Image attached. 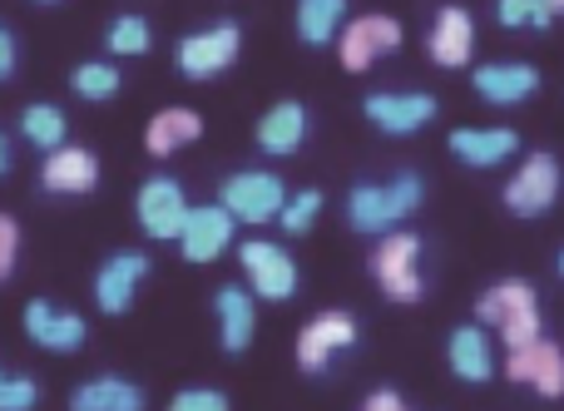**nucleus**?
Masks as SVG:
<instances>
[{
	"label": "nucleus",
	"instance_id": "nucleus-20",
	"mask_svg": "<svg viewBox=\"0 0 564 411\" xmlns=\"http://www.w3.org/2000/svg\"><path fill=\"white\" fill-rule=\"evenodd\" d=\"M516 149H520V134L516 129H506V125L456 129V134H451V154H456L460 164H470V169H496V164H506Z\"/></svg>",
	"mask_w": 564,
	"mask_h": 411
},
{
	"label": "nucleus",
	"instance_id": "nucleus-21",
	"mask_svg": "<svg viewBox=\"0 0 564 411\" xmlns=\"http://www.w3.org/2000/svg\"><path fill=\"white\" fill-rule=\"evenodd\" d=\"M302 139H307V109H302L297 99H282V105H273L258 119V149H263V154L288 159L302 149Z\"/></svg>",
	"mask_w": 564,
	"mask_h": 411
},
{
	"label": "nucleus",
	"instance_id": "nucleus-6",
	"mask_svg": "<svg viewBox=\"0 0 564 411\" xmlns=\"http://www.w3.org/2000/svg\"><path fill=\"white\" fill-rule=\"evenodd\" d=\"M238 263H243L253 298H268V303H288V298L297 293V263H292V253H282V244H268V238H248V244L238 248Z\"/></svg>",
	"mask_w": 564,
	"mask_h": 411
},
{
	"label": "nucleus",
	"instance_id": "nucleus-27",
	"mask_svg": "<svg viewBox=\"0 0 564 411\" xmlns=\"http://www.w3.org/2000/svg\"><path fill=\"white\" fill-rule=\"evenodd\" d=\"M69 85H75L79 99H115L119 85H124V75H119L109 60H85V65L69 75Z\"/></svg>",
	"mask_w": 564,
	"mask_h": 411
},
{
	"label": "nucleus",
	"instance_id": "nucleus-9",
	"mask_svg": "<svg viewBox=\"0 0 564 411\" xmlns=\"http://www.w3.org/2000/svg\"><path fill=\"white\" fill-rule=\"evenodd\" d=\"M560 198V164L555 154H530L520 174L506 184V208L520 218H540Z\"/></svg>",
	"mask_w": 564,
	"mask_h": 411
},
{
	"label": "nucleus",
	"instance_id": "nucleus-34",
	"mask_svg": "<svg viewBox=\"0 0 564 411\" xmlns=\"http://www.w3.org/2000/svg\"><path fill=\"white\" fill-rule=\"evenodd\" d=\"M10 75H15V35L0 25V79H10Z\"/></svg>",
	"mask_w": 564,
	"mask_h": 411
},
{
	"label": "nucleus",
	"instance_id": "nucleus-23",
	"mask_svg": "<svg viewBox=\"0 0 564 411\" xmlns=\"http://www.w3.org/2000/svg\"><path fill=\"white\" fill-rule=\"evenodd\" d=\"M198 134H204V119H198L194 109L174 105V109H164V115L149 119V129H144V149H149L154 159H164V154H178L184 144H194Z\"/></svg>",
	"mask_w": 564,
	"mask_h": 411
},
{
	"label": "nucleus",
	"instance_id": "nucleus-40",
	"mask_svg": "<svg viewBox=\"0 0 564 411\" xmlns=\"http://www.w3.org/2000/svg\"><path fill=\"white\" fill-rule=\"evenodd\" d=\"M555 6H560V10H564V0H555Z\"/></svg>",
	"mask_w": 564,
	"mask_h": 411
},
{
	"label": "nucleus",
	"instance_id": "nucleus-2",
	"mask_svg": "<svg viewBox=\"0 0 564 411\" xmlns=\"http://www.w3.org/2000/svg\"><path fill=\"white\" fill-rule=\"evenodd\" d=\"M476 313H480V327H496V333L506 337L510 353L540 337V303H535V288L520 283V278H506V283H496L486 298H480Z\"/></svg>",
	"mask_w": 564,
	"mask_h": 411
},
{
	"label": "nucleus",
	"instance_id": "nucleus-33",
	"mask_svg": "<svg viewBox=\"0 0 564 411\" xmlns=\"http://www.w3.org/2000/svg\"><path fill=\"white\" fill-rule=\"evenodd\" d=\"M496 15H500V25L520 30L535 20V0H496Z\"/></svg>",
	"mask_w": 564,
	"mask_h": 411
},
{
	"label": "nucleus",
	"instance_id": "nucleus-8",
	"mask_svg": "<svg viewBox=\"0 0 564 411\" xmlns=\"http://www.w3.org/2000/svg\"><path fill=\"white\" fill-rule=\"evenodd\" d=\"M337 50H341V65H347L351 75H361V69H371L381 55L401 50V25L391 15H357L341 25Z\"/></svg>",
	"mask_w": 564,
	"mask_h": 411
},
{
	"label": "nucleus",
	"instance_id": "nucleus-32",
	"mask_svg": "<svg viewBox=\"0 0 564 411\" xmlns=\"http://www.w3.org/2000/svg\"><path fill=\"white\" fill-rule=\"evenodd\" d=\"M15 253H20V224L10 214H0V283L15 273Z\"/></svg>",
	"mask_w": 564,
	"mask_h": 411
},
{
	"label": "nucleus",
	"instance_id": "nucleus-12",
	"mask_svg": "<svg viewBox=\"0 0 564 411\" xmlns=\"http://www.w3.org/2000/svg\"><path fill=\"white\" fill-rule=\"evenodd\" d=\"M367 119L381 129V134H416L436 119V95L426 89H411V95H391V89H377L367 95Z\"/></svg>",
	"mask_w": 564,
	"mask_h": 411
},
{
	"label": "nucleus",
	"instance_id": "nucleus-18",
	"mask_svg": "<svg viewBox=\"0 0 564 411\" xmlns=\"http://www.w3.org/2000/svg\"><path fill=\"white\" fill-rule=\"evenodd\" d=\"M540 89V69L525 65V60H496V65L476 69V95L490 99V105H520Z\"/></svg>",
	"mask_w": 564,
	"mask_h": 411
},
{
	"label": "nucleus",
	"instance_id": "nucleus-3",
	"mask_svg": "<svg viewBox=\"0 0 564 411\" xmlns=\"http://www.w3.org/2000/svg\"><path fill=\"white\" fill-rule=\"evenodd\" d=\"M218 204H224L238 224H273L282 214V204H288V188H282V179L268 174V169H243V174L224 179Z\"/></svg>",
	"mask_w": 564,
	"mask_h": 411
},
{
	"label": "nucleus",
	"instance_id": "nucleus-29",
	"mask_svg": "<svg viewBox=\"0 0 564 411\" xmlns=\"http://www.w3.org/2000/svg\"><path fill=\"white\" fill-rule=\"evenodd\" d=\"M317 214H322V194H317V188H302V194H288L278 224H282V234H307Z\"/></svg>",
	"mask_w": 564,
	"mask_h": 411
},
{
	"label": "nucleus",
	"instance_id": "nucleus-13",
	"mask_svg": "<svg viewBox=\"0 0 564 411\" xmlns=\"http://www.w3.org/2000/svg\"><path fill=\"white\" fill-rule=\"evenodd\" d=\"M144 278H149V258L139 253V248H124V253L105 258V268L95 273L99 313H109V317L129 313V303H134V293H139V283H144Z\"/></svg>",
	"mask_w": 564,
	"mask_h": 411
},
{
	"label": "nucleus",
	"instance_id": "nucleus-17",
	"mask_svg": "<svg viewBox=\"0 0 564 411\" xmlns=\"http://www.w3.org/2000/svg\"><path fill=\"white\" fill-rule=\"evenodd\" d=\"M40 184L50 194H89L99 184V159L79 144H59V149H50L45 169H40Z\"/></svg>",
	"mask_w": 564,
	"mask_h": 411
},
{
	"label": "nucleus",
	"instance_id": "nucleus-22",
	"mask_svg": "<svg viewBox=\"0 0 564 411\" xmlns=\"http://www.w3.org/2000/svg\"><path fill=\"white\" fill-rule=\"evenodd\" d=\"M446 357H451V372H456L460 382H490V377H496V357H490V337H486V327H480V323L456 327V333H451Z\"/></svg>",
	"mask_w": 564,
	"mask_h": 411
},
{
	"label": "nucleus",
	"instance_id": "nucleus-38",
	"mask_svg": "<svg viewBox=\"0 0 564 411\" xmlns=\"http://www.w3.org/2000/svg\"><path fill=\"white\" fill-rule=\"evenodd\" d=\"M560 273H564V253H560Z\"/></svg>",
	"mask_w": 564,
	"mask_h": 411
},
{
	"label": "nucleus",
	"instance_id": "nucleus-10",
	"mask_svg": "<svg viewBox=\"0 0 564 411\" xmlns=\"http://www.w3.org/2000/svg\"><path fill=\"white\" fill-rule=\"evenodd\" d=\"M357 343V317L351 313H322V317H312L307 327H302V337H297V367L302 372H327V363L337 353H347V347Z\"/></svg>",
	"mask_w": 564,
	"mask_h": 411
},
{
	"label": "nucleus",
	"instance_id": "nucleus-14",
	"mask_svg": "<svg viewBox=\"0 0 564 411\" xmlns=\"http://www.w3.org/2000/svg\"><path fill=\"white\" fill-rule=\"evenodd\" d=\"M25 337L35 347H45V353H75V347H85L89 327L79 313H65V307L35 298V303L25 307Z\"/></svg>",
	"mask_w": 564,
	"mask_h": 411
},
{
	"label": "nucleus",
	"instance_id": "nucleus-26",
	"mask_svg": "<svg viewBox=\"0 0 564 411\" xmlns=\"http://www.w3.org/2000/svg\"><path fill=\"white\" fill-rule=\"evenodd\" d=\"M20 134L30 139L35 149H59L65 144V134H69V119H65V109H55V105H30L25 115H20Z\"/></svg>",
	"mask_w": 564,
	"mask_h": 411
},
{
	"label": "nucleus",
	"instance_id": "nucleus-24",
	"mask_svg": "<svg viewBox=\"0 0 564 411\" xmlns=\"http://www.w3.org/2000/svg\"><path fill=\"white\" fill-rule=\"evenodd\" d=\"M69 411H144V392L124 377H95L69 392Z\"/></svg>",
	"mask_w": 564,
	"mask_h": 411
},
{
	"label": "nucleus",
	"instance_id": "nucleus-5",
	"mask_svg": "<svg viewBox=\"0 0 564 411\" xmlns=\"http://www.w3.org/2000/svg\"><path fill=\"white\" fill-rule=\"evenodd\" d=\"M238 50H243V30H238L234 20H218V25L194 30V35L178 40L174 60H178V69H184L188 79H214V75H224V69L234 65Z\"/></svg>",
	"mask_w": 564,
	"mask_h": 411
},
{
	"label": "nucleus",
	"instance_id": "nucleus-4",
	"mask_svg": "<svg viewBox=\"0 0 564 411\" xmlns=\"http://www.w3.org/2000/svg\"><path fill=\"white\" fill-rule=\"evenodd\" d=\"M416 258H421L416 234H381L377 253H371V273H377L381 293H387L391 303H416V298L426 293V283H421V273H416Z\"/></svg>",
	"mask_w": 564,
	"mask_h": 411
},
{
	"label": "nucleus",
	"instance_id": "nucleus-25",
	"mask_svg": "<svg viewBox=\"0 0 564 411\" xmlns=\"http://www.w3.org/2000/svg\"><path fill=\"white\" fill-rule=\"evenodd\" d=\"M347 25V0H297V35L302 45H327Z\"/></svg>",
	"mask_w": 564,
	"mask_h": 411
},
{
	"label": "nucleus",
	"instance_id": "nucleus-31",
	"mask_svg": "<svg viewBox=\"0 0 564 411\" xmlns=\"http://www.w3.org/2000/svg\"><path fill=\"white\" fill-rule=\"evenodd\" d=\"M169 411H228V397L214 392V387H188L169 402Z\"/></svg>",
	"mask_w": 564,
	"mask_h": 411
},
{
	"label": "nucleus",
	"instance_id": "nucleus-35",
	"mask_svg": "<svg viewBox=\"0 0 564 411\" xmlns=\"http://www.w3.org/2000/svg\"><path fill=\"white\" fill-rule=\"evenodd\" d=\"M361 411H411V407L401 402L397 392H387V387H381V392H371V397H367V407H361Z\"/></svg>",
	"mask_w": 564,
	"mask_h": 411
},
{
	"label": "nucleus",
	"instance_id": "nucleus-11",
	"mask_svg": "<svg viewBox=\"0 0 564 411\" xmlns=\"http://www.w3.org/2000/svg\"><path fill=\"white\" fill-rule=\"evenodd\" d=\"M238 234V218L228 214L224 204H198L188 208L184 218V234H178V248H184L188 263H214Z\"/></svg>",
	"mask_w": 564,
	"mask_h": 411
},
{
	"label": "nucleus",
	"instance_id": "nucleus-7",
	"mask_svg": "<svg viewBox=\"0 0 564 411\" xmlns=\"http://www.w3.org/2000/svg\"><path fill=\"white\" fill-rule=\"evenodd\" d=\"M188 198H184V184L169 174H154L144 179V188H139L134 198V214H139V228H144L149 238H178L184 234V218H188Z\"/></svg>",
	"mask_w": 564,
	"mask_h": 411
},
{
	"label": "nucleus",
	"instance_id": "nucleus-16",
	"mask_svg": "<svg viewBox=\"0 0 564 411\" xmlns=\"http://www.w3.org/2000/svg\"><path fill=\"white\" fill-rule=\"evenodd\" d=\"M258 298H253V288H238V283H228V288H218V298H214V313H218V343H224V353H248V343H253V327H258Z\"/></svg>",
	"mask_w": 564,
	"mask_h": 411
},
{
	"label": "nucleus",
	"instance_id": "nucleus-36",
	"mask_svg": "<svg viewBox=\"0 0 564 411\" xmlns=\"http://www.w3.org/2000/svg\"><path fill=\"white\" fill-rule=\"evenodd\" d=\"M555 15H560V6H555V0H535V20H530V25H535V30H545V25H555Z\"/></svg>",
	"mask_w": 564,
	"mask_h": 411
},
{
	"label": "nucleus",
	"instance_id": "nucleus-39",
	"mask_svg": "<svg viewBox=\"0 0 564 411\" xmlns=\"http://www.w3.org/2000/svg\"><path fill=\"white\" fill-rule=\"evenodd\" d=\"M40 6H55V0H40Z\"/></svg>",
	"mask_w": 564,
	"mask_h": 411
},
{
	"label": "nucleus",
	"instance_id": "nucleus-28",
	"mask_svg": "<svg viewBox=\"0 0 564 411\" xmlns=\"http://www.w3.org/2000/svg\"><path fill=\"white\" fill-rule=\"evenodd\" d=\"M105 45H109V55H144V50L154 45V35H149V20L144 15H119L115 25H109Z\"/></svg>",
	"mask_w": 564,
	"mask_h": 411
},
{
	"label": "nucleus",
	"instance_id": "nucleus-19",
	"mask_svg": "<svg viewBox=\"0 0 564 411\" xmlns=\"http://www.w3.org/2000/svg\"><path fill=\"white\" fill-rule=\"evenodd\" d=\"M426 50H431V60H436L441 69H460V65H466L470 50H476V25H470V10L441 6L436 25H431Z\"/></svg>",
	"mask_w": 564,
	"mask_h": 411
},
{
	"label": "nucleus",
	"instance_id": "nucleus-1",
	"mask_svg": "<svg viewBox=\"0 0 564 411\" xmlns=\"http://www.w3.org/2000/svg\"><path fill=\"white\" fill-rule=\"evenodd\" d=\"M421 198H426V184H421V174L406 169V174H397L391 184H357L351 188L347 218L357 234H391L411 208H421Z\"/></svg>",
	"mask_w": 564,
	"mask_h": 411
},
{
	"label": "nucleus",
	"instance_id": "nucleus-30",
	"mask_svg": "<svg viewBox=\"0 0 564 411\" xmlns=\"http://www.w3.org/2000/svg\"><path fill=\"white\" fill-rule=\"evenodd\" d=\"M35 402H40L35 377H10V372H0V411H35Z\"/></svg>",
	"mask_w": 564,
	"mask_h": 411
},
{
	"label": "nucleus",
	"instance_id": "nucleus-37",
	"mask_svg": "<svg viewBox=\"0 0 564 411\" xmlns=\"http://www.w3.org/2000/svg\"><path fill=\"white\" fill-rule=\"evenodd\" d=\"M10 174V144H6V134H0V179Z\"/></svg>",
	"mask_w": 564,
	"mask_h": 411
},
{
	"label": "nucleus",
	"instance_id": "nucleus-15",
	"mask_svg": "<svg viewBox=\"0 0 564 411\" xmlns=\"http://www.w3.org/2000/svg\"><path fill=\"white\" fill-rule=\"evenodd\" d=\"M506 377L510 382L535 387L540 397H564V353L555 343H545V337H535V343H525V347L510 353Z\"/></svg>",
	"mask_w": 564,
	"mask_h": 411
}]
</instances>
